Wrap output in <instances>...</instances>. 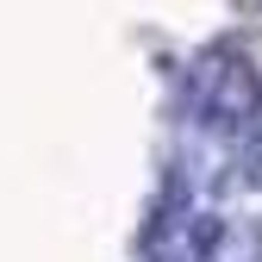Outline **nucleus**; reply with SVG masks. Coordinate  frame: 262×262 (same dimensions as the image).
Wrapping results in <instances>:
<instances>
[{
	"label": "nucleus",
	"instance_id": "obj_1",
	"mask_svg": "<svg viewBox=\"0 0 262 262\" xmlns=\"http://www.w3.org/2000/svg\"><path fill=\"white\" fill-rule=\"evenodd\" d=\"M250 106H256V81H250V69L237 62V69H225V88H219L212 113H219V119H231V113H250Z\"/></svg>",
	"mask_w": 262,
	"mask_h": 262
}]
</instances>
